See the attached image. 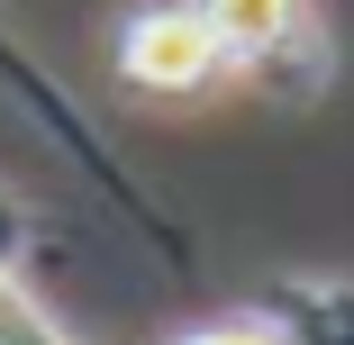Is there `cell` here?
Listing matches in <instances>:
<instances>
[{
    "instance_id": "7a4b0ae2",
    "label": "cell",
    "mask_w": 354,
    "mask_h": 345,
    "mask_svg": "<svg viewBox=\"0 0 354 345\" xmlns=\"http://www.w3.org/2000/svg\"><path fill=\"white\" fill-rule=\"evenodd\" d=\"M200 10H209V28H218L227 64H272L300 37V0H200Z\"/></svg>"
},
{
    "instance_id": "6da1fadb",
    "label": "cell",
    "mask_w": 354,
    "mask_h": 345,
    "mask_svg": "<svg viewBox=\"0 0 354 345\" xmlns=\"http://www.w3.org/2000/svg\"><path fill=\"white\" fill-rule=\"evenodd\" d=\"M118 73L136 91H200L227 73V46H218L200 0H155V10H136L118 28Z\"/></svg>"
},
{
    "instance_id": "277c9868",
    "label": "cell",
    "mask_w": 354,
    "mask_h": 345,
    "mask_svg": "<svg viewBox=\"0 0 354 345\" xmlns=\"http://www.w3.org/2000/svg\"><path fill=\"white\" fill-rule=\"evenodd\" d=\"M182 345H291L272 318H218V327H200V336H182Z\"/></svg>"
},
{
    "instance_id": "3957f363",
    "label": "cell",
    "mask_w": 354,
    "mask_h": 345,
    "mask_svg": "<svg viewBox=\"0 0 354 345\" xmlns=\"http://www.w3.org/2000/svg\"><path fill=\"white\" fill-rule=\"evenodd\" d=\"M0 345H64V336H55V318L10 282V263H0Z\"/></svg>"
}]
</instances>
